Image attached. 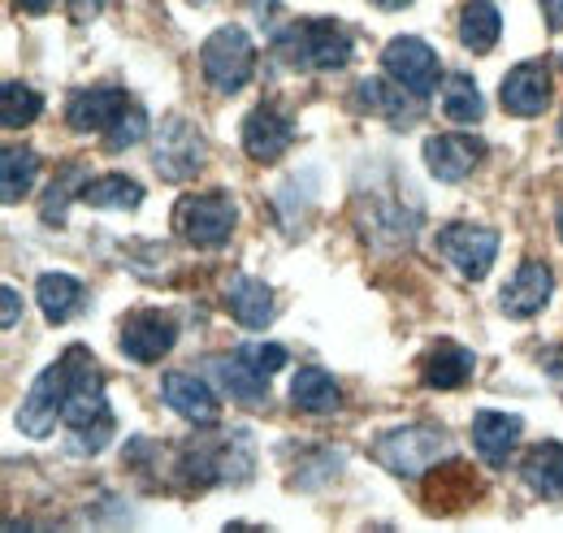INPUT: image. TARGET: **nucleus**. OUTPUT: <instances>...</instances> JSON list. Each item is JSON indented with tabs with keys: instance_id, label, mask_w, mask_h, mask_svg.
Here are the masks:
<instances>
[{
	"instance_id": "1",
	"label": "nucleus",
	"mask_w": 563,
	"mask_h": 533,
	"mask_svg": "<svg viewBox=\"0 0 563 533\" xmlns=\"http://www.w3.org/2000/svg\"><path fill=\"white\" fill-rule=\"evenodd\" d=\"M282 57L299 69H343L352 62V35L334 18H303L278 31L274 40Z\"/></svg>"
},
{
	"instance_id": "2",
	"label": "nucleus",
	"mask_w": 563,
	"mask_h": 533,
	"mask_svg": "<svg viewBox=\"0 0 563 533\" xmlns=\"http://www.w3.org/2000/svg\"><path fill=\"white\" fill-rule=\"evenodd\" d=\"M286 365V347L278 342H243L230 356L212 360L225 395L239 403H265L269 400V378Z\"/></svg>"
},
{
	"instance_id": "3",
	"label": "nucleus",
	"mask_w": 563,
	"mask_h": 533,
	"mask_svg": "<svg viewBox=\"0 0 563 533\" xmlns=\"http://www.w3.org/2000/svg\"><path fill=\"white\" fill-rule=\"evenodd\" d=\"M200 69L209 78V87L217 96H234L252 83L256 74V44L243 26H221L212 31L200 48Z\"/></svg>"
},
{
	"instance_id": "4",
	"label": "nucleus",
	"mask_w": 563,
	"mask_h": 533,
	"mask_svg": "<svg viewBox=\"0 0 563 533\" xmlns=\"http://www.w3.org/2000/svg\"><path fill=\"white\" fill-rule=\"evenodd\" d=\"M234 221H239V208L225 192H209V196H187L174 208V230L191 243V248H225L230 235H234Z\"/></svg>"
},
{
	"instance_id": "5",
	"label": "nucleus",
	"mask_w": 563,
	"mask_h": 533,
	"mask_svg": "<svg viewBox=\"0 0 563 533\" xmlns=\"http://www.w3.org/2000/svg\"><path fill=\"white\" fill-rule=\"evenodd\" d=\"M442 452H446L442 429H433V425H408V429L386 434L373 447V460L382 468H390L395 477H424L429 468L442 460Z\"/></svg>"
},
{
	"instance_id": "6",
	"label": "nucleus",
	"mask_w": 563,
	"mask_h": 533,
	"mask_svg": "<svg viewBox=\"0 0 563 533\" xmlns=\"http://www.w3.org/2000/svg\"><path fill=\"white\" fill-rule=\"evenodd\" d=\"M66 395H70V360H57L26 391V400L18 407V429L31 438H48L57 429V416L66 412Z\"/></svg>"
},
{
	"instance_id": "7",
	"label": "nucleus",
	"mask_w": 563,
	"mask_h": 533,
	"mask_svg": "<svg viewBox=\"0 0 563 533\" xmlns=\"http://www.w3.org/2000/svg\"><path fill=\"white\" fill-rule=\"evenodd\" d=\"M152 161H156V174L165 178V183H187V178H196L200 174V165H205V139L200 131L187 122V118H165L161 122V131H156V152H152Z\"/></svg>"
},
{
	"instance_id": "8",
	"label": "nucleus",
	"mask_w": 563,
	"mask_h": 533,
	"mask_svg": "<svg viewBox=\"0 0 563 533\" xmlns=\"http://www.w3.org/2000/svg\"><path fill=\"white\" fill-rule=\"evenodd\" d=\"M382 66H386V74H390L408 96H417V100L438 91V74H442L438 53H433L424 40H417V35L390 40L386 53H382Z\"/></svg>"
},
{
	"instance_id": "9",
	"label": "nucleus",
	"mask_w": 563,
	"mask_h": 533,
	"mask_svg": "<svg viewBox=\"0 0 563 533\" xmlns=\"http://www.w3.org/2000/svg\"><path fill=\"white\" fill-rule=\"evenodd\" d=\"M438 252L460 269L464 278H486L498 257V235L490 226H468V221H455L446 230H438Z\"/></svg>"
},
{
	"instance_id": "10",
	"label": "nucleus",
	"mask_w": 563,
	"mask_h": 533,
	"mask_svg": "<svg viewBox=\"0 0 563 533\" xmlns=\"http://www.w3.org/2000/svg\"><path fill=\"white\" fill-rule=\"evenodd\" d=\"M66 360H70V395H66V412H62V421H66L70 429H82V425H91V421L109 416L104 378H100L96 360H91L82 347H70V351H66Z\"/></svg>"
},
{
	"instance_id": "11",
	"label": "nucleus",
	"mask_w": 563,
	"mask_h": 533,
	"mask_svg": "<svg viewBox=\"0 0 563 533\" xmlns=\"http://www.w3.org/2000/svg\"><path fill=\"white\" fill-rule=\"evenodd\" d=\"M174 338H178V330H174V322H169L165 313L143 308V313H131V317L122 322L118 347H122V356L135 360V365H156L161 356H169Z\"/></svg>"
},
{
	"instance_id": "12",
	"label": "nucleus",
	"mask_w": 563,
	"mask_h": 533,
	"mask_svg": "<svg viewBox=\"0 0 563 533\" xmlns=\"http://www.w3.org/2000/svg\"><path fill=\"white\" fill-rule=\"evenodd\" d=\"M551 291H555V273H551V265H542V261H525V265L507 278V286L498 291V308H503L507 317L525 322V317H538V313L547 308Z\"/></svg>"
},
{
	"instance_id": "13",
	"label": "nucleus",
	"mask_w": 563,
	"mask_h": 533,
	"mask_svg": "<svg viewBox=\"0 0 563 533\" xmlns=\"http://www.w3.org/2000/svg\"><path fill=\"white\" fill-rule=\"evenodd\" d=\"M477 472L464 465V460H451L442 468H429L424 472V508L433 516H455L464 512L473 499H477Z\"/></svg>"
},
{
	"instance_id": "14",
	"label": "nucleus",
	"mask_w": 563,
	"mask_h": 533,
	"mask_svg": "<svg viewBox=\"0 0 563 533\" xmlns=\"http://www.w3.org/2000/svg\"><path fill=\"white\" fill-rule=\"evenodd\" d=\"M498 100L511 118H538L551 105V74L542 62H520L516 69H507Z\"/></svg>"
},
{
	"instance_id": "15",
	"label": "nucleus",
	"mask_w": 563,
	"mask_h": 533,
	"mask_svg": "<svg viewBox=\"0 0 563 533\" xmlns=\"http://www.w3.org/2000/svg\"><path fill=\"white\" fill-rule=\"evenodd\" d=\"M482 156H486V148L473 134H433V139H424V165L442 183L468 178Z\"/></svg>"
},
{
	"instance_id": "16",
	"label": "nucleus",
	"mask_w": 563,
	"mask_h": 533,
	"mask_svg": "<svg viewBox=\"0 0 563 533\" xmlns=\"http://www.w3.org/2000/svg\"><path fill=\"white\" fill-rule=\"evenodd\" d=\"M290 143H295V122L282 109L261 105V109L247 113V122H243V152L252 161H278Z\"/></svg>"
},
{
	"instance_id": "17",
	"label": "nucleus",
	"mask_w": 563,
	"mask_h": 533,
	"mask_svg": "<svg viewBox=\"0 0 563 533\" xmlns=\"http://www.w3.org/2000/svg\"><path fill=\"white\" fill-rule=\"evenodd\" d=\"M161 395H165V403H169L178 416H187V421H196V425H212V421H217V412H221L209 382H205L200 373H187V369L165 373Z\"/></svg>"
},
{
	"instance_id": "18",
	"label": "nucleus",
	"mask_w": 563,
	"mask_h": 533,
	"mask_svg": "<svg viewBox=\"0 0 563 533\" xmlns=\"http://www.w3.org/2000/svg\"><path fill=\"white\" fill-rule=\"evenodd\" d=\"M131 100H126V91L122 87H87V91H78L70 100V109H66V122H70V131H109L118 118H122V109H126Z\"/></svg>"
},
{
	"instance_id": "19",
	"label": "nucleus",
	"mask_w": 563,
	"mask_h": 533,
	"mask_svg": "<svg viewBox=\"0 0 563 533\" xmlns=\"http://www.w3.org/2000/svg\"><path fill=\"white\" fill-rule=\"evenodd\" d=\"M520 429H525V421L511 412H477L473 416V447L490 468H503L520 443Z\"/></svg>"
},
{
	"instance_id": "20",
	"label": "nucleus",
	"mask_w": 563,
	"mask_h": 533,
	"mask_svg": "<svg viewBox=\"0 0 563 533\" xmlns=\"http://www.w3.org/2000/svg\"><path fill=\"white\" fill-rule=\"evenodd\" d=\"M225 308H230V317H234L239 326H247V330H265V326L278 317L274 291H269L261 278H243V273L225 282Z\"/></svg>"
},
{
	"instance_id": "21",
	"label": "nucleus",
	"mask_w": 563,
	"mask_h": 533,
	"mask_svg": "<svg viewBox=\"0 0 563 533\" xmlns=\"http://www.w3.org/2000/svg\"><path fill=\"white\" fill-rule=\"evenodd\" d=\"M473 369H477V356H473L468 347H460V342H438L421 360V382L429 391H455V387H464V382L473 378Z\"/></svg>"
},
{
	"instance_id": "22",
	"label": "nucleus",
	"mask_w": 563,
	"mask_h": 533,
	"mask_svg": "<svg viewBox=\"0 0 563 533\" xmlns=\"http://www.w3.org/2000/svg\"><path fill=\"white\" fill-rule=\"evenodd\" d=\"M35 300H40L44 322L66 326L74 313L82 308V282L70 278V273H44V278L35 282Z\"/></svg>"
},
{
	"instance_id": "23",
	"label": "nucleus",
	"mask_w": 563,
	"mask_h": 533,
	"mask_svg": "<svg viewBox=\"0 0 563 533\" xmlns=\"http://www.w3.org/2000/svg\"><path fill=\"white\" fill-rule=\"evenodd\" d=\"M290 403L299 407V412H312V416H325V412H339V403H343V391H339V382L325 373V369H299L295 373V382H290Z\"/></svg>"
},
{
	"instance_id": "24",
	"label": "nucleus",
	"mask_w": 563,
	"mask_h": 533,
	"mask_svg": "<svg viewBox=\"0 0 563 533\" xmlns=\"http://www.w3.org/2000/svg\"><path fill=\"white\" fill-rule=\"evenodd\" d=\"M520 477L529 481V490H538L542 499H563V443H538L525 465Z\"/></svg>"
},
{
	"instance_id": "25",
	"label": "nucleus",
	"mask_w": 563,
	"mask_h": 533,
	"mask_svg": "<svg viewBox=\"0 0 563 533\" xmlns=\"http://www.w3.org/2000/svg\"><path fill=\"white\" fill-rule=\"evenodd\" d=\"M412 100H417V96L404 100V87H399V83H395V87H386L382 78L355 83V109L382 113V118H390V122H412V118H417V105H412Z\"/></svg>"
},
{
	"instance_id": "26",
	"label": "nucleus",
	"mask_w": 563,
	"mask_h": 533,
	"mask_svg": "<svg viewBox=\"0 0 563 533\" xmlns=\"http://www.w3.org/2000/svg\"><path fill=\"white\" fill-rule=\"evenodd\" d=\"M498 35H503V13L490 0H468L464 13H460V44L468 53H490Z\"/></svg>"
},
{
	"instance_id": "27",
	"label": "nucleus",
	"mask_w": 563,
	"mask_h": 533,
	"mask_svg": "<svg viewBox=\"0 0 563 533\" xmlns=\"http://www.w3.org/2000/svg\"><path fill=\"white\" fill-rule=\"evenodd\" d=\"M78 200L91 204V208H140L143 204V187L135 178H126V174H104V178H91L82 192H78Z\"/></svg>"
},
{
	"instance_id": "28",
	"label": "nucleus",
	"mask_w": 563,
	"mask_h": 533,
	"mask_svg": "<svg viewBox=\"0 0 563 533\" xmlns=\"http://www.w3.org/2000/svg\"><path fill=\"white\" fill-rule=\"evenodd\" d=\"M40 178V156L31 148H4V165H0V196L4 204H18Z\"/></svg>"
},
{
	"instance_id": "29",
	"label": "nucleus",
	"mask_w": 563,
	"mask_h": 533,
	"mask_svg": "<svg viewBox=\"0 0 563 533\" xmlns=\"http://www.w3.org/2000/svg\"><path fill=\"white\" fill-rule=\"evenodd\" d=\"M442 113H446L451 122H460V127L482 122L486 100H482V91H477V83H473L468 74H451V78H446V87H442Z\"/></svg>"
},
{
	"instance_id": "30",
	"label": "nucleus",
	"mask_w": 563,
	"mask_h": 533,
	"mask_svg": "<svg viewBox=\"0 0 563 533\" xmlns=\"http://www.w3.org/2000/svg\"><path fill=\"white\" fill-rule=\"evenodd\" d=\"M40 113H44V96H40L35 87L4 83V96H0V122H4V131H22V127H31Z\"/></svg>"
},
{
	"instance_id": "31",
	"label": "nucleus",
	"mask_w": 563,
	"mask_h": 533,
	"mask_svg": "<svg viewBox=\"0 0 563 533\" xmlns=\"http://www.w3.org/2000/svg\"><path fill=\"white\" fill-rule=\"evenodd\" d=\"M91 178H87V170L82 165H66V174L44 192V221H66V204H70L74 196V187H87Z\"/></svg>"
},
{
	"instance_id": "32",
	"label": "nucleus",
	"mask_w": 563,
	"mask_h": 533,
	"mask_svg": "<svg viewBox=\"0 0 563 533\" xmlns=\"http://www.w3.org/2000/svg\"><path fill=\"white\" fill-rule=\"evenodd\" d=\"M143 134H147V113H143L140 105H126L122 118L109 127L104 143H109V152H122V148H135Z\"/></svg>"
},
{
	"instance_id": "33",
	"label": "nucleus",
	"mask_w": 563,
	"mask_h": 533,
	"mask_svg": "<svg viewBox=\"0 0 563 533\" xmlns=\"http://www.w3.org/2000/svg\"><path fill=\"white\" fill-rule=\"evenodd\" d=\"M113 429H118L113 412H109V416H100V421H91V425H82V429H74V452H82V456L104 452V443L113 438Z\"/></svg>"
},
{
	"instance_id": "34",
	"label": "nucleus",
	"mask_w": 563,
	"mask_h": 533,
	"mask_svg": "<svg viewBox=\"0 0 563 533\" xmlns=\"http://www.w3.org/2000/svg\"><path fill=\"white\" fill-rule=\"evenodd\" d=\"M538 365H542V373H547V382L555 387L563 395V347H547L542 356H538Z\"/></svg>"
},
{
	"instance_id": "35",
	"label": "nucleus",
	"mask_w": 563,
	"mask_h": 533,
	"mask_svg": "<svg viewBox=\"0 0 563 533\" xmlns=\"http://www.w3.org/2000/svg\"><path fill=\"white\" fill-rule=\"evenodd\" d=\"M0 304H4V313H0L4 330H9V326H18V291H13V286H4V291H0Z\"/></svg>"
},
{
	"instance_id": "36",
	"label": "nucleus",
	"mask_w": 563,
	"mask_h": 533,
	"mask_svg": "<svg viewBox=\"0 0 563 533\" xmlns=\"http://www.w3.org/2000/svg\"><path fill=\"white\" fill-rule=\"evenodd\" d=\"M542 9H547L551 31H563V0H542Z\"/></svg>"
},
{
	"instance_id": "37",
	"label": "nucleus",
	"mask_w": 563,
	"mask_h": 533,
	"mask_svg": "<svg viewBox=\"0 0 563 533\" xmlns=\"http://www.w3.org/2000/svg\"><path fill=\"white\" fill-rule=\"evenodd\" d=\"M53 4H57V0H18V9H22V13H31V18H40V13H48Z\"/></svg>"
},
{
	"instance_id": "38",
	"label": "nucleus",
	"mask_w": 563,
	"mask_h": 533,
	"mask_svg": "<svg viewBox=\"0 0 563 533\" xmlns=\"http://www.w3.org/2000/svg\"><path fill=\"white\" fill-rule=\"evenodd\" d=\"M100 4H104V0H74V13H78V18H87V13H96Z\"/></svg>"
},
{
	"instance_id": "39",
	"label": "nucleus",
	"mask_w": 563,
	"mask_h": 533,
	"mask_svg": "<svg viewBox=\"0 0 563 533\" xmlns=\"http://www.w3.org/2000/svg\"><path fill=\"white\" fill-rule=\"evenodd\" d=\"M373 4H377V9H408L412 0H373Z\"/></svg>"
},
{
	"instance_id": "40",
	"label": "nucleus",
	"mask_w": 563,
	"mask_h": 533,
	"mask_svg": "<svg viewBox=\"0 0 563 533\" xmlns=\"http://www.w3.org/2000/svg\"><path fill=\"white\" fill-rule=\"evenodd\" d=\"M555 226H560V239H563V196H560V208H555Z\"/></svg>"
},
{
	"instance_id": "41",
	"label": "nucleus",
	"mask_w": 563,
	"mask_h": 533,
	"mask_svg": "<svg viewBox=\"0 0 563 533\" xmlns=\"http://www.w3.org/2000/svg\"><path fill=\"white\" fill-rule=\"evenodd\" d=\"M560 139H563V122H560Z\"/></svg>"
}]
</instances>
